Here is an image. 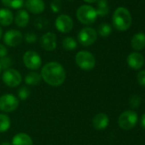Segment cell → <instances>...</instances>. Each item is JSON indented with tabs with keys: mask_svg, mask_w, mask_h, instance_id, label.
I'll return each instance as SVG.
<instances>
[{
	"mask_svg": "<svg viewBox=\"0 0 145 145\" xmlns=\"http://www.w3.org/2000/svg\"><path fill=\"white\" fill-rule=\"evenodd\" d=\"M41 76L47 84L52 87H59L66 79V71L61 64L49 62L43 66Z\"/></svg>",
	"mask_w": 145,
	"mask_h": 145,
	"instance_id": "1",
	"label": "cell"
},
{
	"mask_svg": "<svg viewBox=\"0 0 145 145\" xmlns=\"http://www.w3.org/2000/svg\"><path fill=\"white\" fill-rule=\"evenodd\" d=\"M132 18L130 11L125 7H119L113 14V25L115 29L121 31H126L130 28Z\"/></svg>",
	"mask_w": 145,
	"mask_h": 145,
	"instance_id": "2",
	"label": "cell"
},
{
	"mask_svg": "<svg viewBox=\"0 0 145 145\" xmlns=\"http://www.w3.org/2000/svg\"><path fill=\"white\" fill-rule=\"evenodd\" d=\"M76 16L80 23L84 25H91L96 21L97 14L94 7L88 4H84L77 9Z\"/></svg>",
	"mask_w": 145,
	"mask_h": 145,
	"instance_id": "3",
	"label": "cell"
},
{
	"mask_svg": "<svg viewBox=\"0 0 145 145\" xmlns=\"http://www.w3.org/2000/svg\"><path fill=\"white\" fill-rule=\"evenodd\" d=\"M77 65L84 71H91L96 65V59L89 51H79L75 56Z\"/></svg>",
	"mask_w": 145,
	"mask_h": 145,
	"instance_id": "4",
	"label": "cell"
},
{
	"mask_svg": "<svg viewBox=\"0 0 145 145\" xmlns=\"http://www.w3.org/2000/svg\"><path fill=\"white\" fill-rule=\"evenodd\" d=\"M138 115L133 110H126L121 114L118 119V124L123 130H131L138 123Z\"/></svg>",
	"mask_w": 145,
	"mask_h": 145,
	"instance_id": "5",
	"label": "cell"
},
{
	"mask_svg": "<svg viewBox=\"0 0 145 145\" xmlns=\"http://www.w3.org/2000/svg\"><path fill=\"white\" fill-rule=\"evenodd\" d=\"M97 32L91 27H84L79 31L78 34L79 42L85 47L92 45L97 41Z\"/></svg>",
	"mask_w": 145,
	"mask_h": 145,
	"instance_id": "6",
	"label": "cell"
},
{
	"mask_svg": "<svg viewBox=\"0 0 145 145\" xmlns=\"http://www.w3.org/2000/svg\"><path fill=\"white\" fill-rule=\"evenodd\" d=\"M19 105V100L13 94H4L0 98V110L9 113L15 110Z\"/></svg>",
	"mask_w": 145,
	"mask_h": 145,
	"instance_id": "7",
	"label": "cell"
},
{
	"mask_svg": "<svg viewBox=\"0 0 145 145\" xmlns=\"http://www.w3.org/2000/svg\"><path fill=\"white\" fill-rule=\"evenodd\" d=\"M23 62L26 68L30 70H38L42 64L39 54L35 51H26L23 55Z\"/></svg>",
	"mask_w": 145,
	"mask_h": 145,
	"instance_id": "8",
	"label": "cell"
},
{
	"mask_svg": "<svg viewBox=\"0 0 145 145\" xmlns=\"http://www.w3.org/2000/svg\"><path fill=\"white\" fill-rule=\"evenodd\" d=\"M2 78H3V82L10 88L17 87L21 82V74L18 71H16L15 69L9 68L8 70H5V71L3 72V74L2 76Z\"/></svg>",
	"mask_w": 145,
	"mask_h": 145,
	"instance_id": "9",
	"label": "cell"
},
{
	"mask_svg": "<svg viewBox=\"0 0 145 145\" xmlns=\"http://www.w3.org/2000/svg\"><path fill=\"white\" fill-rule=\"evenodd\" d=\"M56 28L62 33H68L72 31L73 21L69 15L60 14L55 21Z\"/></svg>",
	"mask_w": 145,
	"mask_h": 145,
	"instance_id": "10",
	"label": "cell"
},
{
	"mask_svg": "<svg viewBox=\"0 0 145 145\" xmlns=\"http://www.w3.org/2000/svg\"><path fill=\"white\" fill-rule=\"evenodd\" d=\"M23 37L20 31L18 30H9L5 32L3 36V42L9 47H16L20 45L22 42Z\"/></svg>",
	"mask_w": 145,
	"mask_h": 145,
	"instance_id": "11",
	"label": "cell"
},
{
	"mask_svg": "<svg viewBox=\"0 0 145 145\" xmlns=\"http://www.w3.org/2000/svg\"><path fill=\"white\" fill-rule=\"evenodd\" d=\"M39 42L44 50L53 51L56 48V36L52 32H47L41 37Z\"/></svg>",
	"mask_w": 145,
	"mask_h": 145,
	"instance_id": "12",
	"label": "cell"
},
{
	"mask_svg": "<svg viewBox=\"0 0 145 145\" xmlns=\"http://www.w3.org/2000/svg\"><path fill=\"white\" fill-rule=\"evenodd\" d=\"M127 64L133 70H139L143 67L144 64V56L138 52L131 53L127 56Z\"/></svg>",
	"mask_w": 145,
	"mask_h": 145,
	"instance_id": "13",
	"label": "cell"
},
{
	"mask_svg": "<svg viewBox=\"0 0 145 145\" xmlns=\"http://www.w3.org/2000/svg\"><path fill=\"white\" fill-rule=\"evenodd\" d=\"M25 5L30 13L35 14H41L45 8V3L43 0H26Z\"/></svg>",
	"mask_w": 145,
	"mask_h": 145,
	"instance_id": "14",
	"label": "cell"
},
{
	"mask_svg": "<svg viewBox=\"0 0 145 145\" xmlns=\"http://www.w3.org/2000/svg\"><path fill=\"white\" fill-rule=\"evenodd\" d=\"M109 116L104 113L97 114V116H95V117L93 118V121H92L93 127L97 130L105 129L109 126Z\"/></svg>",
	"mask_w": 145,
	"mask_h": 145,
	"instance_id": "15",
	"label": "cell"
},
{
	"mask_svg": "<svg viewBox=\"0 0 145 145\" xmlns=\"http://www.w3.org/2000/svg\"><path fill=\"white\" fill-rule=\"evenodd\" d=\"M29 19H30V16H29L27 11L24 10V9H21L15 14V22L18 27L24 28L27 25V24L29 22Z\"/></svg>",
	"mask_w": 145,
	"mask_h": 145,
	"instance_id": "16",
	"label": "cell"
},
{
	"mask_svg": "<svg viewBox=\"0 0 145 145\" xmlns=\"http://www.w3.org/2000/svg\"><path fill=\"white\" fill-rule=\"evenodd\" d=\"M131 44L133 49L140 51L145 48V34L144 32H138L135 34L131 41Z\"/></svg>",
	"mask_w": 145,
	"mask_h": 145,
	"instance_id": "17",
	"label": "cell"
},
{
	"mask_svg": "<svg viewBox=\"0 0 145 145\" xmlns=\"http://www.w3.org/2000/svg\"><path fill=\"white\" fill-rule=\"evenodd\" d=\"M14 14L9 8H0V25L8 26L12 24Z\"/></svg>",
	"mask_w": 145,
	"mask_h": 145,
	"instance_id": "18",
	"label": "cell"
},
{
	"mask_svg": "<svg viewBox=\"0 0 145 145\" xmlns=\"http://www.w3.org/2000/svg\"><path fill=\"white\" fill-rule=\"evenodd\" d=\"M32 140L31 137L26 133L16 134L12 140V145H32Z\"/></svg>",
	"mask_w": 145,
	"mask_h": 145,
	"instance_id": "19",
	"label": "cell"
},
{
	"mask_svg": "<svg viewBox=\"0 0 145 145\" xmlns=\"http://www.w3.org/2000/svg\"><path fill=\"white\" fill-rule=\"evenodd\" d=\"M42 79L41 75H39L38 72L36 71H31L29 72L25 78V82L27 85L30 86H37L40 83Z\"/></svg>",
	"mask_w": 145,
	"mask_h": 145,
	"instance_id": "20",
	"label": "cell"
},
{
	"mask_svg": "<svg viewBox=\"0 0 145 145\" xmlns=\"http://www.w3.org/2000/svg\"><path fill=\"white\" fill-rule=\"evenodd\" d=\"M97 16H106L109 12V6L108 0H98L97 1V7L96 8Z\"/></svg>",
	"mask_w": 145,
	"mask_h": 145,
	"instance_id": "21",
	"label": "cell"
},
{
	"mask_svg": "<svg viewBox=\"0 0 145 145\" xmlns=\"http://www.w3.org/2000/svg\"><path fill=\"white\" fill-rule=\"evenodd\" d=\"M62 47L64 49L72 51L77 48V42L72 37H67L62 41Z\"/></svg>",
	"mask_w": 145,
	"mask_h": 145,
	"instance_id": "22",
	"label": "cell"
},
{
	"mask_svg": "<svg viewBox=\"0 0 145 145\" xmlns=\"http://www.w3.org/2000/svg\"><path fill=\"white\" fill-rule=\"evenodd\" d=\"M2 3L10 8L18 9L23 6L24 0H1Z\"/></svg>",
	"mask_w": 145,
	"mask_h": 145,
	"instance_id": "23",
	"label": "cell"
},
{
	"mask_svg": "<svg viewBox=\"0 0 145 145\" xmlns=\"http://www.w3.org/2000/svg\"><path fill=\"white\" fill-rule=\"evenodd\" d=\"M10 127V120L7 115L0 114V133H5Z\"/></svg>",
	"mask_w": 145,
	"mask_h": 145,
	"instance_id": "24",
	"label": "cell"
},
{
	"mask_svg": "<svg viewBox=\"0 0 145 145\" xmlns=\"http://www.w3.org/2000/svg\"><path fill=\"white\" fill-rule=\"evenodd\" d=\"M111 32H112V27L108 23H102L98 27L97 33L103 37H109L111 34Z\"/></svg>",
	"mask_w": 145,
	"mask_h": 145,
	"instance_id": "25",
	"label": "cell"
},
{
	"mask_svg": "<svg viewBox=\"0 0 145 145\" xmlns=\"http://www.w3.org/2000/svg\"><path fill=\"white\" fill-rule=\"evenodd\" d=\"M129 104H130V106L132 109L138 108L140 104H141V98H140V96H138V94L132 95L130 99H129Z\"/></svg>",
	"mask_w": 145,
	"mask_h": 145,
	"instance_id": "26",
	"label": "cell"
},
{
	"mask_svg": "<svg viewBox=\"0 0 145 145\" xmlns=\"http://www.w3.org/2000/svg\"><path fill=\"white\" fill-rule=\"evenodd\" d=\"M48 20L44 18V17H39V18H37L34 21V25L35 26L38 28V29H44L47 27L48 25Z\"/></svg>",
	"mask_w": 145,
	"mask_h": 145,
	"instance_id": "27",
	"label": "cell"
},
{
	"mask_svg": "<svg viewBox=\"0 0 145 145\" xmlns=\"http://www.w3.org/2000/svg\"><path fill=\"white\" fill-rule=\"evenodd\" d=\"M12 65V60L9 57H3L0 59V66L1 69H4V70H8L9 69V67Z\"/></svg>",
	"mask_w": 145,
	"mask_h": 145,
	"instance_id": "28",
	"label": "cell"
},
{
	"mask_svg": "<svg viewBox=\"0 0 145 145\" xmlns=\"http://www.w3.org/2000/svg\"><path fill=\"white\" fill-rule=\"evenodd\" d=\"M29 95H30V90L26 87L21 88L18 91V96L21 100L26 99L29 97Z\"/></svg>",
	"mask_w": 145,
	"mask_h": 145,
	"instance_id": "29",
	"label": "cell"
},
{
	"mask_svg": "<svg viewBox=\"0 0 145 145\" xmlns=\"http://www.w3.org/2000/svg\"><path fill=\"white\" fill-rule=\"evenodd\" d=\"M50 8L54 13H58L62 9V3L60 0H53L50 3Z\"/></svg>",
	"mask_w": 145,
	"mask_h": 145,
	"instance_id": "30",
	"label": "cell"
},
{
	"mask_svg": "<svg viewBox=\"0 0 145 145\" xmlns=\"http://www.w3.org/2000/svg\"><path fill=\"white\" fill-rule=\"evenodd\" d=\"M37 40H38L37 35L34 34L33 32H27V33H26V35H25V41L27 43H33V42H37Z\"/></svg>",
	"mask_w": 145,
	"mask_h": 145,
	"instance_id": "31",
	"label": "cell"
},
{
	"mask_svg": "<svg viewBox=\"0 0 145 145\" xmlns=\"http://www.w3.org/2000/svg\"><path fill=\"white\" fill-rule=\"evenodd\" d=\"M137 80H138V82L139 85H141L143 87H145V70L140 71L138 73Z\"/></svg>",
	"mask_w": 145,
	"mask_h": 145,
	"instance_id": "32",
	"label": "cell"
},
{
	"mask_svg": "<svg viewBox=\"0 0 145 145\" xmlns=\"http://www.w3.org/2000/svg\"><path fill=\"white\" fill-rule=\"evenodd\" d=\"M7 54H8V50L6 47L3 44H0V59L7 56Z\"/></svg>",
	"mask_w": 145,
	"mask_h": 145,
	"instance_id": "33",
	"label": "cell"
},
{
	"mask_svg": "<svg viewBox=\"0 0 145 145\" xmlns=\"http://www.w3.org/2000/svg\"><path fill=\"white\" fill-rule=\"evenodd\" d=\"M141 125H142V127L145 129V114H144L142 116V118H141Z\"/></svg>",
	"mask_w": 145,
	"mask_h": 145,
	"instance_id": "34",
	"label": "cell"
},
{
	"mask_svg": "<svg viewBox=\"0 0 145 145\" xmlns=\"http://www.w3.org/2000/svg\"><path fill=\"white\" fill-rule=\"evenodd\" d=\"M85 2H86V3H96V2H97L98 0H84Z\"/></svg>",
	"mask_w": 145,
	"mask_h": 145,
	"instance_id": "35",
	"label": "cell"
},
{
	"mask_svg": "<svg viewBox=\"0 0 145 145\" xmlns=\"http://www.w3.org/2000/svg\"><path fill=\"white\" fill-rule=\"evenodd\" d=\"M0 145H12V144H9V143H8V142H3V143L0 144Z\"/></svg>",
	"mask_w": 145,
	"mask_h": 145,
	"instance_id": "36",
	"label": "cell"
},
{
	"mask_svg": "<svg viewBox=\"0 0 145 145\" xmlns=\"http://www.w3.org/2000/svg\"><path fill=\"white\" fill-rule=\"evenodd\" d=\"M2 35H3V30H2V28L0 27V38H1V37H2Z\"/></svg>",
	"mask_w": 145,
	"mask_h": 145,
	"instance_id": "37",
	"label": "cell"
},
{
	"mask_svg": "<svg viewBox=\"0 0 145 145\" xmlns=\"http://www.w3.org/2000/svg\"><path fill=\"white\" fill-rule=\"evenodd\" d=\"M1 70H2V69H1V66H0V72H1Z\"/></svg>",
	"mask_w": 145,
	"mask_h": 145,
	"instance_id": "38",
	"label": "cell"
},
{
	"mask_svg": "<svg viewBox=\"0 0 145 145\" xmlns=\"http://www.w3.org/2000/svg\"><path fill=\"white\" fill-rule=\"evenodd\" d=\"M68 1H74V0H68Z\"/></svg>",
	"mask_w": 145,
	"mask_h": 145,
	"instance_id": "39",
	"label": "cell"
}]
</instances>
